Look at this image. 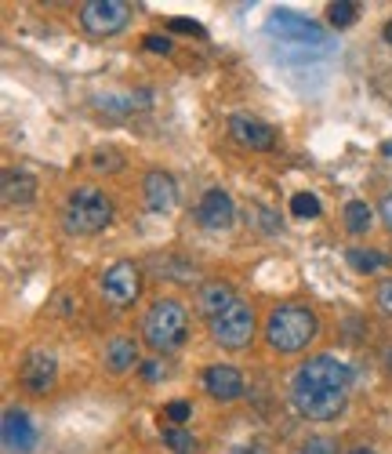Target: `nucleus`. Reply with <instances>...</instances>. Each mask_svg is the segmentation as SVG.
I'll use <instances>...</instances> for the list:
<instances>
[{
    "label": "nucleus",
    "instance_id": "17",
    "mask_svg": "<svg viewBox=\"0 0 392 454\" xmlns=\"http://www.w3.org/2000/svg\"><path fill=\"white\" fill-rule=\"evenodd\" d=\"M36 197V182L26 171L8 168L4 171V204H29Z\"/></svg>",
    "mask_w": 392,
    "mask_h": 454
},
{
    "label": "nucleus",
    "instance_id": "13",
    "mask_svg": "<svg viewBox=\"0 0 392 454\" xmlns=\"http://www.w3.org/2000/svg\"><path fill=\"white\" fill-rule=\"evenodd\" d=\"M204 389H208V396L211 400H222V403H232V400H240L244 396V389H247V382H244V374L232 367V364H211L208 371H204Z\"/></svg>",
    "mask_w": 392,
    "mask_h": 454
},
{
    "label": "nucleus",
    "instance_id": "8",
    "mask_svg": "<svg viewBox=\"0 0 392 454\" xmlns=\"http://www.w3.org/2000/svg\"><path fill=\"white\" fill-rule=\"evenodd\" d=\"M131 22V4L124 0H88L81 4V26L91 36H116L124 33Z\"/></svg>",
    "mask_w": 392,
    "mask_h": 454
},
{
    "label": "nucleus",
    "instance_id": "22",
    "mask_svg": "<svg viewBox=\"0 0 392 454\" xmlns=\"http://www.w3.org/2000/svg\"><path fill=\"white\" fill-rule=\"evenodd\" d=\"M291 215H298V218H320V200L312 193H294L291 197Z\"/></svg>",
    "mask_w": 392,
    "mask_h": 454
},
{
    "label": "nucleus",
    "instance_id": "21",
    "mask_svg": "<svg viewBox=\"0 0 392 454\" xmlns=\"http://www.w3.org/2000/svg\"><path fill=\"white\" fill-rule=\"evenodd\" d=\"M357 4L352 0H334V4H327V19H331V26H338V29H345V26H352L357 22Z\"/></svg>",
    "mask_w": 392,
    "mask_h": 454
},
{
    "label": "nucleus",
    "instance_id": "33",
    "mask_svg": "<svg viewBox=\"0 0 392 454\" xmlns=\"http://www.w3.org/2000/svg\"><path fill=\"white\" fill-rule=\"evenodd\" d=\"M388 371H392V349H388Z\"/></svg>",
    "mask_w": 392,
    "mask_h": 454
},
{
    "label": "nucleus",
    "instance_id": "28",
    "mask_svg": "<svg viewBox=\"0 0 392 454\" xmlns=\"http://www.w3.org/2000/svg\"><path fill=\"white\" fill-rule=\"evenodd\" d=\"M164 374H168V367H164V360H161V356L142 360V378H145V382H156V378H164Z\"/></svg>",
    "mask_w": 392,
    "mask_h": 454
},
{
    "label": "nucleus",
    "instance_id": "4",
    "mask_svg": "<svg viewBox=\"0 0 392 454\" xmlns=\"http://www.w3.org/2000/svg\"><path fill=\"white\" fill-rule=\"evenodd\" d=\"M113 222V200L102 193L98 185H76L69 189L66 207H62V225L73 237H95L109 230Z\"/></svg>",
    "mask_w": 392,
    "mask_h": 454
},
{
    "label": "nucleus",
    "instance_id": "31",
    "mask_svg": "<svg viewBox=\"0 0 392 454\" xmlns=\"http://www.w3.org/2000/svg\"><path fill=\"white\" fill-rule=\"evenodd\" d=\"M349 454H378V450H374V447H367V443H360V447H352Z\"/></svg>",
    "mask_w": 392,
    "mask_h": 454
},
{
    "label": "nucleus",
    "instance_id": "30",
    "mask_svg": "<svg viewBox=\"0 0 392 454\" xmlns=\"http://www.w3.org/2000/svg\"><path fill=\"white\" fill-rule=\"evenodd\" d=\"M378 215H381V222L388 225V230H392V193H385V197H381V204H378Z\"/></svg>",
    "mask_w": 392,
    "mask_h": 454
},
{
    "label": "nucleus",
    "instance_id": "19",
    "mask_svg": "<svg viewBox=\"0 0 392 454\" xmlns=\"http://www.w3.org/2000/svg\"><path fill=\"white\" fill-rule=\"evenodd\" d=\"M345 258H349V266L357 270V273H378V270H388L392 266V258L385 251H371V247L367 251L364 247H352Z\"/></svg>",
    "mask_w": 392,
    "mask_h": 454
},
{
    "label": "nucleus",
    "instance_id": "26",
    "mask_svg": "<svg viewBox=\"0 0 392 454\" xmlns=\"http://www.w3.org/2000/svg\"><path fill=\"white\" fill-rule=\"evenodd\" d=\"M374 301H378V309H381L385 317H392V280H381V284H378Z\"/></svg>",
    "mask_w": 392,
    "mask_h": 454
},
{
    "label": "nucleus",
    "instance_id": "1",
    "mask_svg": "<svg viewBox=\"0 0 392 454\" xmlns=\"http://www.w3.org/2000/svg\"><path fill=\"white\" fill-rule=\"evenodd\" d=\"M352 367L331 353L309 356L291 378V403L309 422H334L349 403Z\"/></svg>",
    "mask_w": 392,
    "mask_h": 454
},
{
    "label": "nucleus",
    "instance_id": "3",
    "mask_svg": "<svg viewBox=\"0 0 392 454\" xmlns=\"http://www.w3.org/2000/svg\"><path fill=\"white\" fill-rule=\"evenodd\" d=\"M189 338V313L178 298H156L142 317V342L153 353H175Z\"/></svg>",
    "mask_w": 392,
    "mask_h": 454
},
{
    "label": "nucleus",
    "instance_id": "20",
    "mask_svg": "<svg viewBox=\"0 0 392 454\" xmlns=\"http://www.w3.org/2000/svg\"><path fill=\"white\" fill-rule=\"evenodd\" d=\"M164 443H168L175 454H196V450H200L196 436H192V433H185V429H178V426L164 429Z\"/></svg>",
    "mask_w": 392,
    "mask_h": 454
},
{
    "label": "nucleus",
    "instance_id": "15",
    "mask_svg": "<svg viewBox=\"0 0 392 454\" xmlns=\"http://www.w3.org/2000/svg\"><path fill=\"white\" fill-rule=\"evenodd\" d=\"M240 294L232 291L229 284H222V280H211V284H204L200 291H196V309H200V317H208V320H215V317H222L232 301H237Z\"/></svg>",
    "mask_w": 392,
    "mask_h": 454
},
{
    "label": "nucleus",
    "instance_id": "27",
    "mask_svg": "<svg viewBox=\"0 0 392 454\" xmlns=\"http://www.w3.org/2000/svg\"><path fill=\"white\" fill-rule=\"evenodd\" d=\"M251 211H255V222L262 225V230H265V233H277V230H280V218H277V215H272L269 207H251Z\"/></svg>",
    "mask_w": 392,
    "mask_h": 454
},
{
    "label": "nucleus",
    "instance_id": "9",
    "mask_svg": "<svg viewBox=\"0 0 392 454\" xmlns=\"http://www.w3.org/2000/svg\"><path fill=\"white\" fill-rule=\"evenodd\" d=\"M55 378H59V360H55V353H48V349H29V353H26V360H22V367H19V382H22L26 393L48 396V393L55 389Z\"/></svg>",
    "mask_w": 392,
    "mask_h": 454
},
{
    "label": "nucleus",
    "instance_id": "2",
    "mask_svg": "<svg viewBox=\"0 0 392 454\" xmlns=\"http://www.w3.org/2000/svg\"><path fill=\"white\" fill-rule=\"evenodd\" d=\"M320 338V317L302 301H280L265 317V342L269 349H277L284 356L309 349Z\"/></svg>",
    "mask_w": 392,
    "mask_h": 454
},
{
    "label": "nucleus",
    "instance_id": "25",
    "mask_svg": "<svg viewBox=\"0 0 392 454\" xmlns=\"http://www.w3.org/2000/svg\"><path fill=\"white\" fill-rule=\"evenodd\" d=\"M145 51H156V55H168L171 51V36L168 33H149L145 41H142Z\"/></svg>",
    "mask_w": 392,
    "mask_h": 454
},
{
    "label": "nucleus",
    "instance_id": "5",
    "mask_svg": "<svg viewBox=\"0 0 392 454\" xmlns=\"http://www.w3.org/2000/svg\"><path fill=\"white\" fill-rule=\"evenodd\" d=\"M265 33L277 36V41L287 44V48H298V51H312V55H331L334 51V41L324 33V26L309 22L294 12H272L269 22H265Z\"/></svg>",
    "mask_w": 392,
    "mask_h": 454
},
{
    "label": "nucleus",
    "instance_id": "23",
    "mask_svg": "<svg viewBox=\"0 0 392 454\" xmlns=\"http://www.w3.org/2000/svg\"><path fill=\"white\" fill-rule=\"evenodd\" d=\"M164 419H168L171 426H185V422L192 419V403H189V400H171V403L164 407Z\"/></svg>",
    "mask_w": 392,
    "mask_h": 454
},
{
    "label": "nucleus",
    "instance_id": "12",
    "mask_svg": "<svg viewBox=\"0 0 392 454\" xmlns=\"http://www.w3.org/2000/svg\"><path fill=\"white\" fill-rule=\"evenodd\" d=\"M142 197H145V207H149L153 215H171V211L178 207V182H175V175H168V171H161V168L145 171V178H142Z\"/></svg>",
    "mask_w": 392,
    "mask_h": 454
},
{
    "label": "nucleus",
    "instance_id": "24",
    "mask_svg": "<svg viewBox=\"0 0 392 454\" xmlns=\"http://www.w3.org/2000/svg\"><path fill=\"white\" fill-rule=\"evenodd\" d=\"M298 454H338V443H334V440H324V436H317V440H305Z\"/></svg>",
    "mask_w": 392,
    "mask_h": 454
},
{
    "label": "nucleus",
    "instance_id": "6",
    "mask_svg": "<svg viewBox=\"0 0 392 454\" xmlns=\"http://www.w3.org/2000/svg\"><path fill=\"white\" fill-rule=\"evenodd\" d=\"M208 327H211V338H215L222 349L240 353V349H247L255 342V327L258 324H255V309L247 306L244 298H237L222 317L208 320Z\"/></svg>",
    "mask_w": 392,
    "mask_h": 454
},
{
    "label": "nucleus",
    "instance_id": "14",
    "mask_svg": "<svg viewBox=\"0 0 392 454\" xmlns=\"http://www.w3.org/2000/svg\"><path fill=\"white\" fill-rule=\"evenodd\" d=\"M0 440H4L8 454H29L36 447V429L29 422V414L22 407H8L4 422H0Z\"/></svg>",
    "mask_w": 392,
    "mask_h": 454
},
{
    "label": "nucleus",
    "instance_id": "32",
    "mask_svg": "<svg viewBox=\"0 0 392 454\" xmlns=\"http://www.w3.org/2000/svg\"><path fill=\"white\" fill-rule=\"evenodd\" d=\"M385 41H388V44H392V19H388V22H385Z\"/></svg>",
    "mask_w": 392,
    "mask_h": 454
},
{
    "label": "nucleus",
    "instance_id": "7",
    "mask_svg": "<svg viewBox=\"0 0 392 454\" xmlns=\"http://www.w3.org/2000/svg\"><path fill=\"white\" fill-rule=\"evenodd\" d=\"M98 284H102V298L109 301L113 309H128L142 294V270L135 266L131 258H121V262H113V266L102 270Z\"/></svg>",
    "mask_w": 392,
    "mask_h": 454
},
{
    "label": "nucleus",
    "instance_id": "16",
    "mask_svg": "<svg viewBox=\"0 0 392 454\" xmlns=\"http://www.w3.org/2000/svg\"><path fill=\"white\" fill-rule=\"evenodd\" d=\"M102 360H106V371H109V374H128L135 364H142L138 342H135V338H128V334H116V338H109Z\"/></svg>",
    "mask_w": 392,
    "mask_h": 454
},
{
    "label": "nucleus",
    "instance_id": "29",
    "mask_svg": "<svg viewBox=\"0 0 392 454\" xmlns=\"http://www.w3.org/2000/svg\"><path fill=\"white\" fill-rule=\"evenodd\" d=\"M168 29H175V33H192V36H204V26H196V22H189V19H171V22H168Z\"/></svg>",
    "mask_w": 392,
    "mask_h": 454
},
{
    "label": "nucleus",
    "instance_id": "18",
    "mask_svg": "<svg viewBox=\"0 0 392 454\" xmlns=\"http://www.w3.org/2000/svg\"><path fill=\"white\" fill-rule=\"evenodd\" d=\"M341 222H345V230L352 237H364L371 230V222H374V211H371L367 200H349L345 211H341Z\"/></svg>",
    "mask_w": 392,
    "mask_h": 454
},
{
    "label": "nucleus",
    "instance_id": "11",
    "mask_svg": "<svg viewBox=\"0 0 392 454\" xmlns=\"http://www.w3.org/2000/svg\"><path fill=\"white\" fill-rule=\"evenodd\" d=\"M229 135H232V142H240L244 149H258V153H269V149L277 145V128L265 124L262 117H251V113H232Z\"/></svg>",
    "mask_w": 392,
    "mask_h": 454
},
{
    "label": "nucleus",
    "instance_id": "10",
    "mask_svg": "<svg viewBox=\"0 0 392 454\" xmlns=\"http://www.w3.org/2000/svg\"><path fill=\"white\" fill-rule=\"evenodd\" d=\"M196 222H200L204 230H211V233H222V230H229V225L237 222V204H232V197L225 193L222 185H211L208 193L200 197V204H196Z\"/></svg>",
    "mask_w": 392,
    "mask_h": 454
}]
</instances>
